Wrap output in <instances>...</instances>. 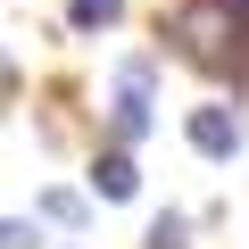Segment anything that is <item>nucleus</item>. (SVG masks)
Returning a JSON list of instances; mask_svg holds the SVG:
<instances>
[{
    "label": "nucleus",
    "mask_w": 249,
    "mask_h": 249,
    "mask_svg": "<svg viewBox=\"0 0 249 249\" xmlns=\"http://www.w3.org/2000/svg\"><path fill=\"white\" fill-rule=\"evenodd\" d=\"M241 34H249V9H241V0H175V17H166L175 58H191L208 75H232L241 67V50H249Z\"/></svg>",
    "instance_id": "obj_1"
},
{
    "label": "nucleus",
    "mask_w": 249,
    "mask_h": 249,
    "mask_svg": "<svg viewBox=\"0 0 249 249\" xmlns=\"http://www.w3.org/2000/svg\"><path fill=\"white\" fill-rule=\"evenodd\" d=\"M150 83H158L150 58H124V67H116V91H108V124H116V142H142V133H150Z\"/></svg>",
    "instance_id": "obj_2"
},
{
    "label": "nucleus",
    "mask_w": 249,
    "mask_h": 249,
    "mask_svg": "<svg viewBox=\"0 0 249 249\" xmlns=\"http://www.w3.org/2000/svg\"><path fill=\"white\" fill-rule=\"evenodd\" d=\"M183 133H191V150H199V158H232V150L249 142V124H241V108L208 100V108H191V124H183Z\"/></svg>",
    "instance_id": "obj_3"
},
{
    "label": "nucleus",
    "mask_w": 249,
    "mask_h": 249,
    "mask_svg": "<svg viewBox=\"0 0 249 249\" xmlns=\"http://www.w3.org/2000/svg\"><path fill=\"white\" fill-rule=\"evenodd\" d=\"M91 183H100V199H133V191H142V175H133V142H116V150L91 166Z\"/></svg>",
    "instance_id": "obj_4"
},
{
    "label": "nucleus",
    "mask_w": 249,
    "mask_h": 249,
    "mask_svg": "<svg viewBox=\"0 0 249 249\" xmlns=\"http://www.w3.org/2000/svg\"><path fill=\"white\" fill-rule=\"evenodd\" d=\"M116 17H124V0H67V25L75 34H108Z\"/></svg>",
    "instance_id": "obj_5"
},
{
    "label": "nucleus",
    "mask_w": 249,
    "mask_h": 249,
    "mask_svg": "<svg viewBox=\"0 0 249 249\" xmlns=\"http://www.w3.org/2000/svg\"><path fill=\"white\" fill-rule=\"evenodd\" d=\"M42 216L50 224H83L91 208H83V191H42Z\"/></svg>",
    "instance_id": "obj_6"
},
{
    "label": "nucleus",
    "mask_w": 249,
    "mask_h": 249,
    "mask_svg": "<svg viewBox=\"0 0 249 249\" xmlns=\"http://www.w3.org/2000/svg\"><path fill=\"white\" fill-rule=\"evenodd\" d=\"M183 241H191V224H183V216H175V208H166V216H158V224H150V249H183Z\"/></svg>",
    "instance_id": "obj_7"
},
{
    "label": "nucleus",
    "mask_w": 249,
    "mask_h": 249,
    "mask_svg": "<svg viewBox=\"0 0 249 249\" xmlns=\"http://www.w3.org/2000/svg\"><path fill=\"white\" fill-rule=\"evenodd\" d=\"M0 241H9V249H42V232H34L25 216H9V232H0Z\"/></svg>",
    "instance_id": "obj_8"
}]
</instances>
